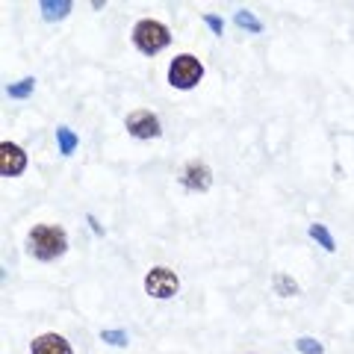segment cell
I'll list each match as a JSON object with an SVG mask.
<instances>
[{"mask_svg": "<svg viewBox=\"0 0 354 354\" xmlns=\"http://www.w3.org/2000/svg\"><path fill=\"white\" fill-rule=\"evenodd\" d=\"M27 248L39 260H57L68 248V234L59 225H36L27 234Z\"/></svg>", "mask_w": 354, "mask_h": 354, "instance_id": "cell-1", "label": "cell"}, {"mask_svg": "<svg viewBox=\"0 0 354 354\" xmlns=\"http://www.w3.org/2000/svg\"><path fill=\"white\" fill-rule=\"evenodd\" d=\"M169 41H171L169 27L160 24V21H153V18H145V21H139V24L133 27V44H136L142 53H148V57L165 50L169 48Z\"/></svg>", "mask_w": 354, "mask_h": 354, "instance_id": "cell-2", "label": "cell"}, {"mask_svg": "<svg viewBox=\"0 0 354 354\" xmlns=\"http://www.w3.org/2000/svg\"><path fill=\"white\" fill-rule=\"evenodd\" d=\"M204 77V65L201 59H195L192 53H180V57H174L171 65H169V83L174 88H183V92H189L201 83Z\"/></svg>", "mask_w": 354, "mask_h": 354, "instance_id": "cell-3", "label": "cell"}, {"mask_svg": "<svg viewBox=\"0 0 354 354\" xmlns=\"http://www.w3.org/2000/svg\"><path fill=\"white\" fill-rule=\"evenodd\" d=\"M177 290H180V281H177V274L171 269H165V266H153V269L145 274V292L151 298H174Z\"/></svg>", "mask_w": 354, "mask_h": 354, "instance_id": "cell-4", "label": "cell"}, {"mask_svg": "<svg viewBox=\"0 0 354 354\" xmlns=\"http://www.w3.org/2000/svg\"><path fill=\"white\" fill-rule=\"evenodd\" d=\"M127 130H130V136H136V139H157L160 136V118L148 113V109H136V113H130L127 115Z\"/></svg>", "mask_w": 354, "mask_h": 354, "instance_id": "cell-5", "label": "cell"}, {"mask_svg": "<svg viewBox=\"0 0 354 354\" xmlns=\"http://www.w3.org/2000/svg\"><path fill=\"white\" fill-rule=\"evenodd\" d=\"M180 183H183L189 192H207L209 183H213V171H209V165H204L201 160H192V162L183 169Z\"/></svg>", "mask_w": 354, "mask_h": 354, "instance_id": "cell-6", "label": "cell"}, {"mask_svg": "<svg viewBox=\"0 0 354 354\" xmlns=\"http://www.w3.org/2000/svg\"><path fill=\"white\" fill-rule=\"evenodd\" d=\"M24 169H27L24 148L12 145V142H3V145H0V174L3 177H18Z\"/></svg>", "mask_w": 354, "mask_h": 354, "instance_id": "cell-7", "label": "cell"}, {"mask_svg": "<svg viewBox=\"0 0 354 354\" xmlns=\"http://www.w3.org/2000/svg\"><path fill=\"white\" fill-rule=\"evenodd\" d=\"M32 354H71V342L59 334H41L32 339Z\"/></svg>", "mask_w": 354, "mask_h": 354, "instance_id": "cell-8", "label": "cell"}, {"mask_svg": "<svg viewBox=\"0 0 354 354\" xmlns=\"http://www.w3.org/2000/svg\"><path fill=\"white\" fill-rule=\"evenodd\" d=\"M39 9H41L44 21H59V18H65L71 12V3L68 0H41Z\"/></svg>", "mask_w": 354, "mask_h": 354, "instance_id": "cell-9", "label": "cell"}, {"mask_svg": "<svg viewBox=\"0 0 354 354\" xmlns=\"http://www.w3.org/2000/svg\"><path fill=\"white\" fill-rule=\"evenodd\" d=\"M57 142H59V153L62 157H71L80 145V139H77V133L71 127H57Z\"/></svg>", "mask_w": 354, "mask_h": 354, "instance_id": "cell-10", "label": "cell"}, {"mask_svg": "<svg viewBox=\"0 0 354 354\" xmlns=\"http://www.w3.org/2000/svg\"><path fill=\"white\" fill-rule=\"evenodd\" d=\"M310 236H313L325 251H337V242H334V236H330V230L325 225H319V221L316 225H310Z\"/></svg>", "mask_w": 354, "mask_h": 354, "instance_id": "cell-11", "label": "cell"}, {"mask_svg": "<svg viewBox=\"0 0 354 354\" xmlns=\"http://www.w3.org/2000/svg\"><path fill=\"white\" fill-rule=\"evenodd\" d=\"M32 88H36V80H32V77H24V80H18V83L9 86V88H6V95H9V97H15V101H24V97L32 95Z\"/></svg>", "mask_w": 354, "mask_h": 354, "instance_id": "cell-12", "label": "cell"}, {"mask_svg": "<svg viewBox=\"0 0 354 354\" xmlns=\"http://www.w3.org/2000/svg\"><path fill=\"white\" fill-rule=\"evenodd\" d=\"M274 290H278V295L290 298V295H298V283L290 278V274H274Z\"/></svg>", "mask_w": 354, "mask_h": 354, "instance_id": "cell-13", "label": "cell"}, {"mask_svg": "<svg viewBox=\"0 0 354 354\" xmlns=\"http://www.w3.org/2000/svg\"><path fill=\"white\" fill-rule=\"evenodd\" d=\"M236 24H239L242 30H251V32H263V21H260L257 15H251L248 9H239V12H236Z\"/></svg>", "mask_w": 354, "mask_h": 354, "instance_id": "cell-14", "label": "cell"}, {"mask_svg": "<svg viewBox=\"0 0 354 354\" xmlns=\"http://www.w3.org/2000/svg\"><path fill=\"white\" fill-rule=\"evenodd\" d=\"M295 348L301 351V354H325V346L319 339H313V337H298L295 339Z\"/></svg>", "mask_w": 354, "mask_h": 354, "instance_id": "cell-15", "label": "cell"}, {"mask_svg": "<svg viewBox=\"0 0 354 354\" xmlns=\"http://www.w3.org/2000/svg\"><path fill=\"white\" fill-rule=\"evenodd\" d=\"M101 339L109 342V346H127V334L124 330H101Z\"/></svg>", "mask_w": 354, "mask_h": 354, "instance_id": "cell-16", "label": "cell"}, {"mask_svg": "<svg viewBox=\"0 0 354 354\" xmlns=\"http://www.w3.org/2000/svg\"><path fill=\"white\" fill-rule=\"evenodd\" d=\"M204 24H207L209 30H213L216 36H225V21H221L218 15H213V12H209V15H204Z\"/></svg>", "mask_w": 354, "mask_h": 354, "instance_id": "cell-17", "label": "cell"}]
</instances>
